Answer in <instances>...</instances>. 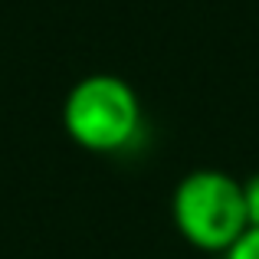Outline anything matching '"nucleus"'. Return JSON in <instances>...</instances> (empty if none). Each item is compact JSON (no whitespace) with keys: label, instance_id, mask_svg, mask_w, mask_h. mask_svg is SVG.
Segmentation results:
<instances>
[{"label":"nucleus","instance_id":"1","mask_svg":"<svg viewBox=\"0 0 259 259\" xmlns=\"http://www.w3.org/2000/svg\"><path fill=\"white\" fill-rule=\"evenodd\" d=\"M63 128L92 154H121L141 138V99L121 76L92 72L66 92Z\"/></svg>","mask_w":259,"mask_h":259},{"label":"nucleus","instance_id":"2","mask_svg":"<svg viewBox=\"0 0 259 259\" xmlns=\"http://www.w3.org/2000/svg\"><path fill=\"white\" fill-rule=\"evenodd\" d=\"M171 213L177 233L203 253H227L249 230L243 181L217 167L190 171L177 184Z\"/></svg>","mask_w":259,"mask_h":259},{"label":"nucleus","instance_id":"3","mask_svg":"<svg viewBox=\"0 0 259 259\" xmlns=\"http://www.w3.org/2000/svg\"><path fill=\"white\" fill-rule=\"evenodd\" d=\"M223 259H259V227H249L246 233L223 253Z\"/></svg>","mask_w":259,"mask_h":259},{"label":"nucleus","instance_id":"4","mask_svg":"<svg viewBox=\"0 0 259 259\" xmlns=\"http://www.w3.org/2000/svg\"><path fill=\"white\" fill-rule=\"evenodd\" d=\"M243 194H246L249 227H259V174H253L249 181H243Z\"/></svg>","mask_w":259,"mask_h":259}]
</instances>
